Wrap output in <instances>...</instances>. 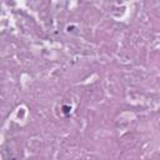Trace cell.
<instances>
[{
	"label": "cell",
	"mask_w": 160,
	"mask_h": 160,
	"mask_svg": "<svg viewBox=\"0 0 160 160\" xmlns=\"http://www.w3.org/2000/svg\"><path fill=\"white\" fill-rule=\"evenodd\" d=\"M70 110H71L70 106H68V105H64V106H62V112H64L65 115H68V114L70 112Z\"/></svg>",
	"instance_id": "cell-1"
}]
</instances>
